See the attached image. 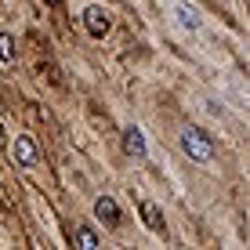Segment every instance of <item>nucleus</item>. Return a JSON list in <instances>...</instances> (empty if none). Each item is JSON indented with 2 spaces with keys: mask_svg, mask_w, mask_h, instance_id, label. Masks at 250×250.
Returning <instances> with one entry per match:
<instances>
[{
  "mask_svg": "<svg viewBox=\"0 0 250 250\" xmlns=\"http://www.w3.org/2000/svg\"><path fill=\"white\" fill-rule=\"evenodd\" d=\"M76 247H83V250H94L98 247V236H94V229H76Z\"/></svg>",
  "mask_w": 250,
  "mask_h": 250,
  "instance_id": "obj_7",
  "label": "nucleus"
},
{
  "mask_svg": "<svg viewBox=\"0 0 250 250\" xmlns=\"http://www.w3.org/2000/svg\"><path fill=\"white\" fill-rule=\"evenodd\" d=\"M37 156H40V152H37V142H33L29 134H19V138H15V160H19L22 167H33Z\"/></svg>",
  "mask_w": 250,
  "mask_h": 250,
  "instance_id": "obj_3",
  "label": "nucleus"
},
{
  "mask_svg": "<svg viewBox=\"0 0 250 250\" xmlns=\"http://www.w3.org/2000/svg\"><path fill=\"white\" fill-rule=\"evenodd\" d=\"M178 142H182V149L188 152V160H196V163H207L214 156V142H210V134L200 131V127H185L182 134H178Z\"/></svg>",
  "mask_w": 250,
  "mask_h": 250,
  "instance_id": "obj_1",
  "label": "nucleus"
},
{
  "mask_svg": "<svg viewBox=\"0 0 250 250\" xmlns=\"http://www.w3.org/2000/svg\"><path fill=\"white\" fill-rule=\"evenodd\" d=\"M0 62H15V40L0 33Z\"/></svg>",
  "mask_w": 250,
  "mask_h": 250,
  "instance_id": "obj_8",
  "label": "nucleus"
},
{
  "mask_svg": "<svg viewBox=\"0 0 250 250\" xmlns=\"http://www.w3.org/2000/svg\"><path fill=\"white\" fill-rule=\"evenodd\" d=\"M124 152L131 160H145V138H142L138 127H127V131H124Z\"/></svg>",
  "mask_w": 250,
  "mask_h": 250,
  "instance_id": "obj_4",
  "label": "nucleus"
},
{
  "mask_svg": "<svg viewBox=\"0 0 250 250\" xmlns=\"http://www.w3.org/2000/svg\"><path fill=\"white\" fill-rule=\"evenodd\" d=\"M178 19H182V25H188V29H196V22H200L192 7H178Z\"/></svg>",
  "mask_w": 250,
  "mask_h": 250,
  "instance_id": "obj_9",
  "label": "nucleus"
},
{
  "mask_svg": "<svg viewBox=\"0 0 250 250\" xmlns=\"http://www.w3.org/2000/svg\"><path fill=\"white\" fill-rule=\"evenodd\" d=\"M83 25H87V33H91V37H105L113 22H109V15L102 11V7H94V4H91L87 11H83Z\"/></svg>",
  "mask_w": 250,
  "mask_h": 250,
  "instance_id": "obj_2",
  "label": "nucleus"
},
{
  "mask_svg": "<svg viewBox=\"0 0 250 250\" xmlns=\"http://www.w3.org/2000/svg\"><path fill=\"white\" fill-rule=\"evenodd\" d=\"M142 214H145V225H149L152 232H160V229H163V214H160V207H156V203H142Z\"/></svg>",
  "mask_w": 250,
  "mask_h": 250,
  "instance_id": "obj_6",
  "label": "nucleus"
},
{
  "mask_svg": "<svg viewBox=\"0 0 250 250\" xmlns=\"http://www.w3.org/2000/svg\"><path fill=\"white\" fill-rule=\"evenodd\" d=\"M94 214H98L105 225H120V207H116L113 196H98V200H94Z\"/></svg>",
  "mask_w": 250,
  "mask_h": 250,
  "instance_id": "obj_5",
  "label": "nucleus"
}]
</instances>
